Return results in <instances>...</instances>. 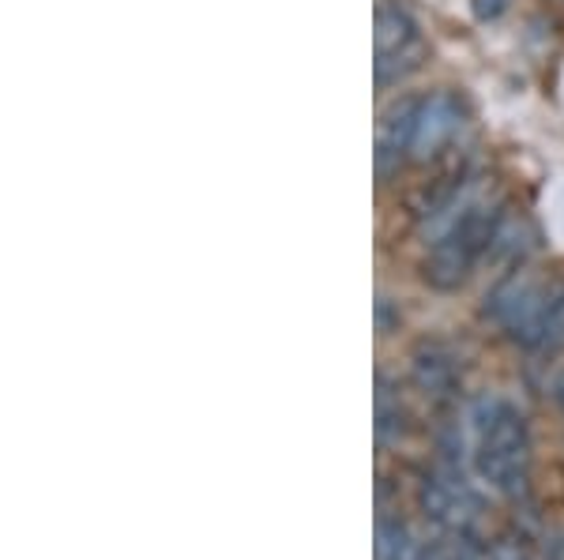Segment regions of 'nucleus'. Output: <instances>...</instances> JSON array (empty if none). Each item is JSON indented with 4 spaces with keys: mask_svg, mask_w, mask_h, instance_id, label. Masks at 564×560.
I'll return each mask as SVG.
<instances>
[{
    "mask_svg": "<svg viewBox=\"0 0 564 560\" xmlns=\"http://www.w3.org/2000/svg\"><path fill=\"white\" fill-rule=\"evenodd\" d=\"M425 65L422 26L399 0H377L372 12V79L377 87H395Z\"/></svg>",
    "mask_w": 564,
    "mask_h": 560,
    "instance_id": "nucleus-3",
    "label": "nucleus"
},
{
    "mask_svg": "<svg viewBox=\"0 0 564 560\" xmlns=\"http://www.w3.org/2000/svg\"><path fill=\"white\" fill-rule=\"evenodd\" d=\"M505 8H508V0H475V15H478V20H497Z\"/></svg>",
    "mask_w": 564,
    "mask_h": 560,
    "instance_id": "nucleus-12",
    "label": "nucleus"
},
{
    "mask_svg": "<svg viewBox=\"0 0 564 560\" xmlns=\"http://www.w3.org/2000/svg\"><path fill=\"white\" fill-rule=\"evenodd\" d=\"M489 560H531V553H527V546L520 538H497L494 546H489Z\"/></svg>",
    "mask_w": 564,
    "mask_h": 560,
    "instance_id": "nucleus-10",
    "label": "nucleus"
},
{
    "mask_svg": "<svg viewBox=\"0 0 564 560\" xmlns=\"http://www.w3.org/2000/svg\"><path fill=\"white\" fill-rule=\"evenodd\" d=\"M417 98H395L377 121V169L380 177H391L403 162H411Z\"/></svg>",
    "mask_w": 564,
    "mask_h": 560,
    "instance_id": "nucleus-5",
    "label": "nucleus"
},
{
    "mask_svg": "<svg viewBox=\"0 0 564 560\" xmlns=\"http://www.w3.org/2000/svg\"><path fill=\"white\" fill-rule=\"evenodd\" d=\"M430 560H475V549H470L467 538H456V546L430 549Z\"/></svg>",
    "mask_w": 564,
    "mask_h": 560,
    "instance_id": "nucleus-11",
    "label": "nucleus"
},
{
    "mask_svg": "<svg viewBox=\"0 0 564 560\" xmlns=\"http://www.w3.org/2000/svg\"><path fill=\"white\" fill-rule=\"evenodd\" d=\"M467 124V110L452 90H433L417 98L414 117V140H411V162H433L459 135Z\"/></svg>",
    "mask_w": 564,
    "mask_h": 560,
    "instance_id": "nucleus-4",
    "label": "nucleus"
},
{
    "mask_svg": "<svg viewBox=\"0 0 564 560\" xmlns=\"http://www.w3.org/2000/svg\"><path fill=\"white\" fill-rule=\"evenodd\" d=\"M406 432V406L399 399V392L391 387L388 373L377 376V437L380 444H399V437Z\"/></svg>",
    "mask_w": 564,
    "mask_h": 560,
    "instance_id": "nucleus-9",
    "label": "nucleus"
},
{
    "mask_svg": "<svg viewBox=\"0 0 564 560\" xmlns=\"http://www.w3.org/2000/svg\"><path fill=\"white\" fill-rule=\"evenodd\" d=\"M486 316L527 350L550 347L564 331V290L531 267H512L486 294Z\"/></svg>",
    "mask_w": 564,
    "mask_h": 560,
    "instance_id": "nucleus-2",
    "label": "nucleus"
},
{
    "mask_svg": "<svg viewBox=\"0 0 564 560\" xmlns=\"http://www.w3.org/2000/svg\"><path fill=\"white\" fill-rule=\"evenodd\" d=\"M531 249H534L531 222L505 204V211H500V219H497V230H494V241H489L486 260H494V264H520Z\"/></svg>",
    "mask_w": 564,
    "mask_h": 560,
    "instance_id": "nucleus-7",
    "label": "nucleus"
},
{
    "mask_svg": "<svg viewBox=\"0 0 564 560\" xmlns=\"http://www.w3.org/2000/svg\"><path fill=\"white\" fill-rule=\"evenodd\" d=\"M470 463L497 496L520 501L531 482V426L520 406L500 395H481L470 406Z\"/></svg>",
    "mask_w": 564,
    "mask_h": 560,
    "instance_id": "nucleus-1",
    "label": "nucleus"
},
{
    "mask_svg": "<svg viewBox=\"0 0 564 560\" xmlns=\"http://www.w3.org/2000/svg\"><path fill=\"white\" fill-rule=\"evenodd\" d=\"M377 560H430V549L403 516H380Z\"/></svg>",
    "mask_w": 564,
    "mask_h": 560,
    "instance_id": "nucleus-8",
    "label": "nucleus"
},
{
    "mask_svg": "<svg viewBox=\"0 0 564 560\" xmlns=\"http://www.w3.org/2000/svg\"><path fill=\"white\" fill-rule=\"evenodd\" d=\"M411 361H414V384L422 387L433 403H444V399L456 395L459 365H456V358H452L448 347H441V342H422Z\"/></svg>",
    "mask_w": 564,
    "mask_h": 560,
    "instance_id": "nucleus-6",
    "label": "nucleus"
}]
</instances>
